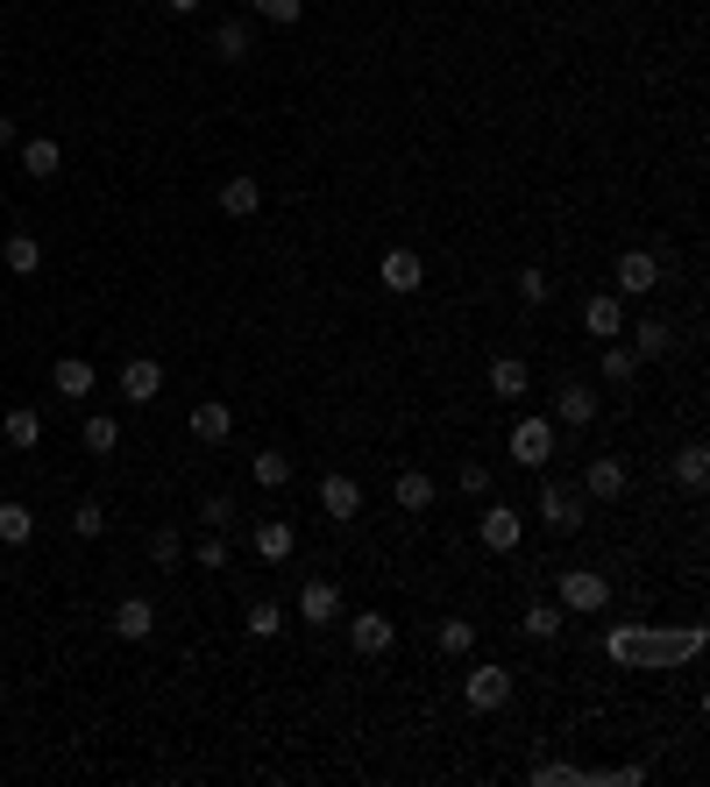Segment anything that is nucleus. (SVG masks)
Returning a JSON list of instances; mask_svg holds the SVG:
<instances>
[{
    "label": "nucleus",
    "instance_id": "obj_1",
    "mask_svg": "<svg viewBox=\"0 0 710 787\" xmlns=\"http://www.w3.org/2000/svg\"><path fill=\"white\" fill-rule=\"evenodd\" d=\"M604 653L618 668H675V660H697L703 653V631L683 625V631H654V625H611L604 631Z\"/></svg>",
    "mask_w": 710,
    "mask_h": 787
},
{
    "label": "nucleus",
    "instance_id": "obj_2",
    "mask_svg": "<svg viewBox=\"0 0 710 787\" xmlns=\"http://www.w3.org/2000/svg\"><path fill=\"white\" fill-rule=\"evenodd\" d=\"M462 703H470V709H505L511 703V668H497V660L470 668V674H462Z\"/></svg>",
    "mask_w": 710,
    "mask_h": 787
},
{
    "label": "nucleus",
    "instance_id": "obj_3",
    "mask_svg": "<svg viewBox=\"0 0 710 787\" xmlns=\"http://www.w3.org/2000/svg\"><path fill=\"white\" fill-rule=\"evenodd\" d=\"M540 518H548V533H583V490L576 482H540Z\"/></svg>",
    "mask_w": 710,
    "mask_h": 787
},
{
    "label": "nucleus",
    "instance_id": "obj_4",
    "mask_svg": "<svg viewBox=\"0 0 710 787\" xmlns=\"http://www.w3.org/2000/svg\"><path fill=\"white\" fill-rule=\"evenodd\" d=\"M611 284H618V298H646V292H661V255L626 249V255H618V270H611Z\"/></svg>",
    "mask_w": 710,
    "mask_h": 787
},
{
    "label": "nucleus",
    "instance_id": "obj_5",
    "mask_svg": "<svg viewBox=\"0 0 710 787\" xmlns=\"http://www.w3.org/2000/svg\"><path fill=\"white\" fill-rule=\"evenodd\" d=\"M548 454H554V419H519L511 426V461L519 468H548Z\"/></svg>",
    "mask_w": 710,
    "mask_h": 787
},
{
    "label": "nucleus",
    "instance_id": "obj_6",
    "mask_svg": "<svg viewBox=\"0 0 710 787\" xmlns=\"http://www.w3.org/2000/svg\"><path fill=\"white\" fill-rule=\"evenodd\" d=\"M604 603H611V582H604L597 568H568V574H562V611H583V617H590V611H604Z\"/></svg>",
    "mask_w": 710,
    "mask_h": 787
},
{
    "label": "nucleus",
    "instance_id": "obj_7",
    "mask_svg": "<svg viewBox=\"0 0 710 787\" xmlns=\"http://www.w3.org/2000/svg\"><path fill=\"white\" fill-rule=\"evenodd\" d=\"M157 390H164V362L157 355H128L121 362V398L128 404H157Z\"/></svg>",
    "mask_w": 710,
    "mask_h": 787
},
{
    "label": "nucleus",
    "instance_id": "obj_8",
    "mask_svg": "<svg viewBox=\"0 0 710 787\" xmlns=\"http://www.w3.org/2000/svg\"><path fill=\"white\" fill-rule=\"evenodd\" d=\"M349 646L362 660H376V653H391L398 646V625H391L384 611H362V617H349Z\"/></svg>",
    "mask_w": 710,
    "mask_h": 787
},
{
    "label": "nucleus",
    "instance_id": "obj_9",
    "mask_svg": "<svg viewBox=\"0 0 710 787\" xmlns=\"http://www.w3.org/2000/svg\"><path fill=\"white\" fill-rule=\"evenodd\" d=\"M298 617H306V625H341V582L313 574V582L298 589Z\"/></svg>",
    "mask_w": 710,
    "mask_h": 787
},
{
    "label": "nucleus",
    "instance_id": "obj_10",
    "mask_svg": "<svg viewBox=\"0 0 710 787\" xmlns=\"http://www.w3.org/2000/svg\"><path fill=\"white\" fill-rule=\"evenodd\" d=\"M476 539H483V547H491V554H511V547H519V539H526V525H519V511H505V504H491V511H483V518H476Z\"/></svg>",
    "mask_w": 710,
    "mask_h": 787
},
{
    "label": "nucleus",
    "instance_id": "obj_11",
    "mask_svg": "<svg viewBox=\"0 0 710 787\" xmlns=\"http://www.w3.org/2000/svg\"><path fill=\"white\" fill-rule=\"evenodd\" d=\"M583 497H597V504H618V497H626V461H618V454H597V461L583 468Z\"/></svg>",
    "mask_w": 710,
    "mask_h": 787
},
{
    "label": "nucleus",
    "instance_id": "obj_12",
    "mask_svg": "<svg viewBox=\"0 0 710 787\" xmlns=\"http://www.w3.org/2000/svg\"><path fill=\"white\" fill-rule=\"evenodd\" d=\"M320 511H327L335 525H349L356 511H362V482H356V476H320Z\"/></svg>",
    "mask_w": 710,
    "mask_h": 787
},
{
    "label": "nucleus",
    "instance_id": "obj_13",
    "mask_svg": "<svg viewBox=\"0 0 710 787\" xmlns=\"http://www.w3.org/2000/svg\"><path fill=\"white\" fill-rule=\"evenodd\" d=\"M108 625H114V639H149V631H157V611H149V596H121Z\"/></svg>",
    "mask_w": 710,
    "mask_h": 787
},
{
    "label": "nucleus",
    "instance_id": "obj_14",
    "mask_svg": "<svg viewBox=\"0 0 710 787\" xmlns=\"http://www.w3.org/2000/svg\"><path fill=\"white\" fill-rule=\"evenodd\" d=\"M583 327H590L597 341H618V334H626V306H618V292H597L590 306H583Z\"/></svg>",
    "mask_w": 710,
    "mask_h": 787
},
{
    "label": "nucleus",
    "instance_id": "obj_15",
    "mask_svg": "<svg viewBox=\"0 0 710 787\" xmlns=\"http://www.w3.org/2000/svg\"><path fill=\"white\" fill-rule=\"evenodd\" d=\"M419 284H427V263H419L413 249H391V255H384V292L405 298V292H419Z\"/></svg>",
    "mask_w": 710,
    "mask_h": 787
},
{
    "label": "nucleus",
    "instance_id": "obj_16",
    "mask_svg": "<svg viewBox=\"0 0 710 787\" xmlns=\"http://www.w3.org/2000/svg\"><path fill=\"white\" fill-rule=\"evenodd\" d=\"M554 419L583 433V426L597 419V390H590V384H562V398H554Z\"/></svg>",
    "mask_w": 710,
    "mask_h": 787
},
{
    "label": "nucleus",
    "instance_id": "obj_17",
    "mask_svg": "<svg viewBox=\"0 0 710 787\" xmlns=\"http://www.w3.org/2000/svg\"><path fill=\"white\" fill-rule=\"evenodd\" d=\"M256 206H263V185H256L249 171H235L228 185H221V214H228V220H249Z\"/></svg>",
    "mask_w": 710,
    "mask_h": 787
},
{
    "label": "nucleus",
    "instance_id": "obj_18",
    "mask_svg": "<svg viewBox=\"0 0 710 787\" xmlns=\"http://www.w3.org/2000/svg\"><path fill=\"white\" fill-rule=\"evenodd\" d=\"M249 547L263 554L270 568H278V561H292V547H298V539H292V525H284V518H263V525L249 533Z\"/></svg>",
    "mask_w": 710,
    "mask_h": 787
},
{
    "label": "nucleus",
    "instance_id": "obj_19",
    "mask_svg": "<svg viewBox=\"0 0 710 787\" xmlns=\"http://www.w3.org/2000/svg\"><path fill=\"white\" fill-rule=\"evenodd\" d=\"M192 433H200V441H228V433H235V412H228V404H221V398H206V404H192Z\"/></svg>",
    "mask_w": 710,
    "mask_h": 787
},
{
    "label": "nucleus",
    "instance_id": "obj_20",
    "mask_svg": "<svg viewBox=\"0 0 710 787\" xmlns=\"http://www.w3.org/2000/svg\"><path fill=\"white\" fill-rule=\"evenodd\" d=\"M597 369H604V384H632V376H640V355H632V341H626V334L604 341V362H597Z\"/></svg>",
    "mask_w": 710,
    "mask_h": 787
},
{
    "label": "nucleus",
    "instance_id": "obj_21",
    "mask_svg": "<svg viewBox=\"0 0 710 787\" xmlns=\"http://www.w3.org/2000/svg\"><path fill=\"white\" fill-rule=\"evenodd\" d=\"M57 163H65V149H57L50 135H29L22 142V171L29 178H57Z\"/></svg>",
    "mask_w": 710,
    "mask_h": 787
},
{
    "label": "nucleus",
    "instance_id": "obj_22",
    "mask_svg": "<svg viewBox=\"0 0 710 787\" xmlns=\"http://www.w3.org/2000/svg\"><path fill=\"white\" fill-rule=\"evenodd\" d=\"M0 263H8L14 277H36V270H43V241H36V235H8V249H0Z\"/></svg>",
    "mask_w": 710,
    "mask_h": 787
},
{
    "label": "nucleus",
    "instance_id": "obj_23",
    "mask_svg": "<svg viewBox=\"0 0 710 787\" xmlns=\"http://www.w3.org/2000/svg\"><path fill=\"white\" fill-rule=\"evenodd\" d=\"M391 504H398V511H427V504H433V476H419V468H405V476L391 482Z\"/></svg>",
    "mask_w": 710,
    "mask_h": 787
},
{
    "label": "nucleus",
    "instance_id": "obj_24",
    "mask_svg": "<svg viewBox=\"0 0 710 787\" xmlns=\"http://www.w3.org/2000/svg\"><path fill=\"white\" fill-rule=\"evenodd\" d=\"M668 347H675L668 320H640V327H632V355H640V362H661Z\"/></svg>",
    "mask_w": 710,
    "mask_h": 787
},
{
    "label": "nucleus",
    "instance_id": "obj_25",
    "mask_svg": "<svg viewBox=\"0 0 710 787\" xmlns=\"http://www.w3.org/2000/svg\"><path fill=\"white\" fill-rule=\"evenodd\" d=\"M50 384H57V398H86V390H93V362L65 355V362L50 369Z\"/></svg>",
    "mask_w": 710,
    "mask_h": 787
},
{
    "label": "nucleus",
    "instance_id": "obj_26",
    "mask_svg": "<svg viewBox=\"0 0 710 787\" xmlns=\"http://www.w3.org/2000/svg\"><path fill=\"white\" fill-rule=\"evenodd\" d=\"M675 482H683V490H703L710 482V447L703 441H689L683 454H675Z\"/></svg>",
    "mask_w": 710,
    "mask_h": 787
},
{
    "label": "nucleus",
    "instance_id": "obj_27",
    "mask_svg": "<svg viewBox=\"0 0 710 787\" xmlns=\"http://www.w3.org/2000/svg\"><path fill=\"white\" fill-rule=\"evenodd\" d=\"M526 384H533V376H526L519 355H497L491 362V390H497V398H526Z\"/></svg>",
    "mask_w": 710,
    "mask_h": 787
},
{
    "label": "nucleus",
    "instance_id": "obj_28",
    "mask_svg": "<svg viewBox=\"0 0 710 787\" xmlns=\"http://www.w3.org/2000/svg\"><path fill=\"white\" fill-rule=\"evenodd\" d=\"M0 433H8V447H22V454H29V447H36V441H43V419H36V412H29V404H14V412H8V419H0Z\"/></svg>",
    "mask_w": 710,
    "mask_h": 787
},
{
    "label": "nucleus",
    "instance_id": "obj_29",
    "mask_svg": "<svg viewBox=\"0 0 710 787\" xmlns=\"http://www.w3.org/2000/svg\"><path fill=\"white\" fill-rule=\"evenodd\" d=\"M249 476H256V482H263V490H284V482H292V454H278V447H263V454H256V461H249Z\"/></svg>",
    "mask_w": 710,
    "mask_h": 787
},
{
    "label": "nucleus",
    "instance_id": "obj_30",
    "mask_svg": "<svg viewBox=\"0 0 710 787\" xmlns=\"http://www.w3.org/2000/svg\"><path fill=\"white\" fill-rule=\"evenodd\" d=\"M79 441H86V454H114V447H121V426H114L108 412H93V419L79 426Z\"/></svg>",
    "mask_w": 710,
    "mask_h": 787
},
{
    "label": "nucleus",
    "instance_id": "obj_31",
    "mask_svg": "<svg viewBox=\"0 0 710 787\" xmlns=\"http://www.w3.org/2000/svg\"><path fill=\"white\" fill-rule=\"evenodd\" d=\"M214 50H221V65H241V57H249V22H221Z\"/></svg>",
    "mask_w": 710,
    "mask_h": 787
},
{
    "label": "nucleus",
    "instance_id": "obj_32",
    "mask_svg": "<svg viewBox=\"0 0 710 787\" xmlns=\"http://www.w3.org/2000/svg\"><path fill=\"white\" fill-rule=\"evenodd\" d=\"M519 631L526 639H562V611H554V603H533V611L519 617Z\"/></svg>",
    "mask_w": 710,
    "mask_h": 787
},
{
    "label": "nucleus",
    "instance_id": "obj_33",
    "mask_svg": "<svg viewBox=\"0 0 710 787\" xmlns=\"http://www.w3.org/2000/svg\"><path fill=\"white\" fill-rule=\"evenodd\" d=\"M241 631H249V639H278V631H284V611H278V603H249Z\"/></svg>",
    "mask_w": 710,
    "mask_h": 787
},
{
    "label": "nucleus",
    "instance_id": "obj_34",
    "mask_svg": "<svg viewBox=\"0 0 710 787\" xmlns=\"http://www.w3.org/2000/svg\"><path fill=\"white\" fill-rule=\"evenodd\" d=\"M29 533H36V518H29V504H0V539H8V547H22Z\"/></svg>",
    "mask_w": 710,
    "mask_h": 787
},
{
    "label": "nucleus",
    "instance_id": "obj_35",
    "mask_svg": "<svg viewBox=\"0 0 710 787\" xmlns=\"http://www.w3.org/2000/svg\"><path fill=\"white\" fill-rule=\"evenodd\" d=\"M149 561H157V568H178V561H185V539H178L171 525H164V533H149Z\"/></svg>",
    "mask_w": 710,
    "mask_h": 787
},
{
    "label": "nucleus",
    "instance_id": "obj_36",
    "mask_svg": "<svg viewBox=\"0 0 710 787\" xmlns=\"http://www.w3.org/2000/svg\"><path fill=\"white\" fill-rule=\"evenodd\" d=\"M256 14H263V22H278V28H292L298 14H306V0H249Z\"/></svg>",
    "mask_w": 710,
    "mask_h": 787
},
{
    "label": "nucleus",
    "instance_id": "obj_37",
    "mask_svg": "<svg viewBox=\"0 0 710 787\" xmlns=\"http://www.w3.org/2000/svg\"><path fill=\"white\" fill-rule=\"evenodd\" d=\"M71 533H79V539H100V533H108V511H100L93 497H86V504L71 511Z\"/></svg>",
    "mask_w": 710,
    "mask_h": 787
},
{
    "label": "nucleus",
    "instance_id": "obj_38",
    "mask_svg": "<svg viewBox=\"0 0 710 787\" xmlns=\"http://www.w3.org/2000/svg\"><path fill=\"white\" fill-rule=\"evenodd\" d=\"M470 646H476V625L470 617H448L441 625V653H470Z\"/></svg>",
    "mask_w": 710,
    "mask_h": 787
},
{
    "label": "nucleus",
    "instance_id": "obj_39",
    "mask_svg": "<svg viewBox=\"0 0 710 787\" xmlns=\"http://www.w3.org/2000/svg\"><path fill=\"white\" fill-rule=\"evenodd\" d=\"M548 292H554V284H548V270H533V263H526V270H519V298H526V306H548Z\"/></svg>",
    "mask_w": 710,
    "mask_h": 787
},
{
    "label": "nucleus",
    "instance_id": "obj_40",
    "mask_svg": "<svg viewBox=\"0 0 710 787\" xmlns=\"http://www.w3.org/2000/svg\"><path fill=\"white\" fill-rule=\"evenodd\" d=\"M462 497H483V490H491V468H483V461H462Z\"/></svg>",
    "mask_w": 710,
    "mask_h": 787
},
{
    "label": "nucleus",
    "instance_id": "obj_41",
    "mask_svg": "<svg viewBox=\"0 0 710 787\" xmlns=\"http://www.w3.org/2000/svg\"><path fill=\"white\" fill-rule=\"evenodd\" d=\"M206 525H235V497H221V490L206 497Z\"/></svg>",
    "mask_w": 710,
    "mask_h": 787
},
{
    "label": "nucleus",
    "instance_id": "obj_42",
    "mask_svg": "<svg viewBox=\"0 0 710 787\" xmlns=\"http://www.w3.org/2000/svg\"><path fill=\"white\" fill-rule=\"evenodd\" d=\"M192 561H200V568H228V547H221V539H200V554H192Z\"/></svg>",
    "mask_w": 710,
    "mask_h": 787
},
{
    "label": "nucleus",
    "instance_id": "obj_43",
    "mask_svg": "<svg viewBox=\"0 0 710 787\" xmlns=\"http://www.w3.org/2000/svg\"><path fill=\"white\" fill-rule=\"evenodd\" d=\"M0 149H14V121L8 114H0Z\"/></svg>",
    "mask_w": 710,
    "mask_h": 787
},
{
    "label": "nucleus",
    "instance_id": "obj_44",
    "mask_svg": "<svg viewBox=\"0 0 710 787\" xmlns=\"http://www.w3.org/2000/svg\"><path fill=\"white\" fill-rule=\"evenodd\" d=\"M164 8H171V14H192V8H200V0H164Z\"/></svg>",
    "mask_w": 710,
    "mask_h": 787
}]
</instances>
